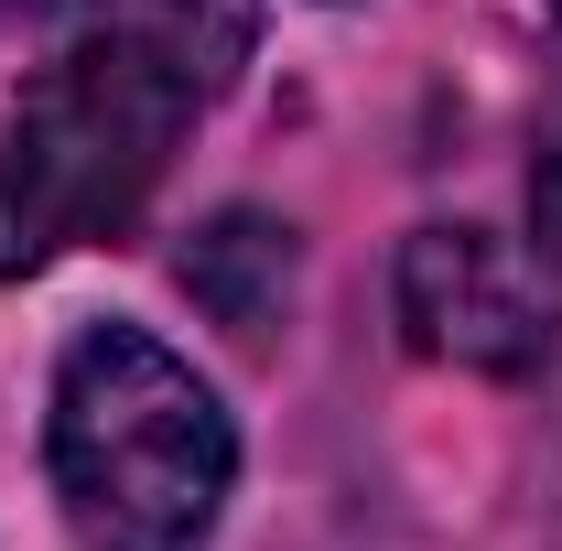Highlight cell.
<instances>
[{
	"instance_id": "3957f363",
	"label": "cell",
	"mask_w": 562,
	"mask_h": 551,
	"mask_svg": "<svg viewBox=\"0 0 562 551\" xmlns=\"http://www.w3.org/2000/svg\"><path fill=\"white\" fill-rule=\"evenodd\" d=\"M401 336L422 357H443V368H487V379H530V368H552V303H541V281L530 260L487 238V227H422L412 249H401Z\"/></svg>"
},
{
	"instance_id": "8992f818",
	"label": "cell",
	"mask_w": 562,
	"mask_h": 551,
	"mask_svg": "<svg viewBox=\"0 0 562 551\" xmlns=\"http://www.w3.org/2000/svg\"><path fill=\"white\" fill-rule=\"evenodd\" d=\"M530 238H541V260L562 271V140L541 151V173H530Z\"/></svg>"
},
{
	"instance_id": "7a4b0ae2",
	"label": "cell",
	"mask_w": 562,
	"mask_h": 551,
	"mask_svg": "<svg viewBox=\"0 0 562 551\" xmlns=\"http://www.w3.org/2000/svg\"><path fill=\"white\" fill-rule=\"evenodd\" d=\"M206 98L216 87L184 55H162L151 33L98 11L22 87V109L0 131V281L44 271V260L87 249V238H120Z\"/></svg>"
},
{
	"instance_id": "ba28073f",
	"label": "cell",
	"mask_w": 562,
	"mask_h": 551,
	"mask_svg": "<svg viewBox=\"0 0 562 551\" xmlns=\"http://www.w3.org/2000/svg\"><path fill=\"white\" fill-rule=\"evenodd\" d=\"M552 11H562V0H552Z\"/></svg>"
},
{
	"instance_id": "5b68a950",
	"label": "cell",
	"mask_w": 562,
	"mask_h": 551,
	"mask_svg": "<svg viewBox=\"0 0 562 551\" xmlns=\"http://www.w3.org/2000/svg\"><path fill=\"white\" fill-rule=\"evenodd\" d=\"M98 11H109V22H131V33H151L162 55H184L216 98L238 87L249 44H260V0H98Z\"/></svg>"
},
{
	"instance_id": "6da1fadb",
	"label": "cell",
	"mask_w": 562,
	"mask_h": 551,
	"mask_svg": "<svg viewBox=\"0 0 562 551\" xmlns=\"http://www.w3.org/2000/svg\"><path fill=\"white\" fill-rule=\"evenodd\" d=\"M55 508L87 551H206L238 486V432L216 390L140 325H87L44 412Z\"/></svg>"
},
{
	"instance_id": "277c9868",
	"label": "cell",
	"mask_w": 562,
	"mask_h": 551,
	"mask_svg": "<svg viewBox=\"0 0 562 551\" xmlns=\"http://www.w3.org/2000/svg\"><path fill=\"white\" fill-rule=\"evenodd\" d=\"M184 292L206 303L227 336H271L281 325V303H292V227L281 216H260V206H227V216H206L195 238H184Z\"/></svg>"
},
{
	"instance_id": "52a82bcc",
	"label": "cell",
	"mask_w": 562,
	"mask_h": 551,
	"mask_svg": "<svg viewBox=\"0 0 562 551\" xmlns=\"http://www.w3.org/2000/svg\"><path fill=\"white\" fill-rule=\"evenodd\" d=\"M44 11H66V0H0V22H44Z\"/></svg>"
}]
</instances>
